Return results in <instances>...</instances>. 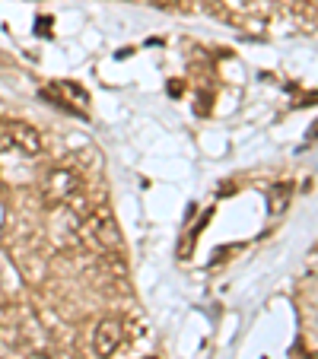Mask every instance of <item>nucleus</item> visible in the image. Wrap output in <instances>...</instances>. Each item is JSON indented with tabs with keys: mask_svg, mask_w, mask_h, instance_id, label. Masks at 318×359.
<instances>
[{
	"mask_svg": "<svg viewBox=\"0 0 318 359\" xmlns=\"http://www.w3.org/2000/svg\"><path fill=\"white\" fill-rule=\"evenodd\" d=\"M83 229H86V236L93 238L102 251H115V255L124 251L121 229H118L115 217H112L105 207H89V210L83 213Z\"/></svg>",
	"mask_w": 318,
	"mask_h": 359,
	"instance_id": "nucleus-1",
	"label": "nucleus"
},
{
	"mask_svg": "<svg viewBox=\"0 0 318 359\" xmlns=\"http://www.w3.org/2000/svg\"><path fill=\"white\" fill-rule=\"evenodd\" d=\"M4 137H7V140L20 149L22 156H41V153H45V140H41V134L32 128V124H26V121L4 124Z\"/></svg>",
	"mask_w": 318,
	"mask_h": 359,
	"instance_id": "nucleus-2",
	"label": "nucleus"
},
{
	"mask_svg": "<svg viewBox=\"0 0 318 359\" xmlns=\"http://www.w3.org/2000/svg\"><path fill=\"white\" fill-rule=\"evenodd\" d=\"M121 344H124V327H121V321H118V318L99 321V327H95V334H93V350H95V356H99V359L115 356V353L121 350Z\"/></svg>",
	"mask_w": 318,
	"mask_h": 359,
	"instance_id": "nucleus-3",
	"label": "nucleus"
},
{
	"mask_svg": "<svg viewBox=\"0 0 318 359\" xmlns=\"http://www.w3.org/2000/svg\"><path fill=\"white\" fill-rule=\"evenodd\" d=\"M41 191H45V197L51 203H67V201H74L77 191H80V178L70 169H55V172H48Z\"/></svg>",
	"mask_w": 318,
	"mask_h": 359,
	"instance_id": "nucleus-4",
	"label": "nucleus"
},
{
	"mask_svg": "<svg viewBox=\"0 0 318 359\" xmlns=\"http://www.w3.org/2000/svg\"><path fill=\"white\" fill-rule=\"evenodd\" d=\"M293 201V184L290 182H274L271 188H267V203H271V213L274 217H280V213L286 210V203Z\"/></svg>",
	"mask_w": 318,
	"mask_h": 359,
	"instance_id": "nucleus-5",
	"label": "nucleus"
},
{
	"mask_svg": "<svg viewBox=\"0 0 318 359\" xmlns=\"http://www.w3.org/2000/svg\"><path fill=\"white\" fill-rule=\"evenodd\" d=\"M58 89H64V93H70V95H74V102H77V105H80V109H83V105H86V102H89V95L83 93L80 86H74V83H58Z\"/></svg>",
	"mask_w": 318,
	"mask_h": 359,
	"instance_id": "nucleus-6",
	"label": "nucleus"
},
{
	"mask_svg": "<svg viewBox=\"0 0 318 359\" xmlns=\"http://www.w3.org/2000/svg\"><path fill=\"white\" fill-rule=\"evenodd\" d=\"M303 359H318V353H305V356Z\"/></svg>",
	"mask_w": 318,
	"mask_h": 359,
	"instance_id": "nucleus-7",
	"label": "nucleus"
},
{
	"mask_svg": "<svg viewBox=\"0 0 318 359\" xmlns=\"http://www.w3.org/2000/svg\"><path fill=\"white\" fill-rule=\"evenodd\" d=\"M147 359H159V356H147Z\"/></svg>",
	"mask_w": 318,
	"mask_h": 359,
	"instance_id": "nucleus-8",
	"label": "nucleus"
}]
</instances>
